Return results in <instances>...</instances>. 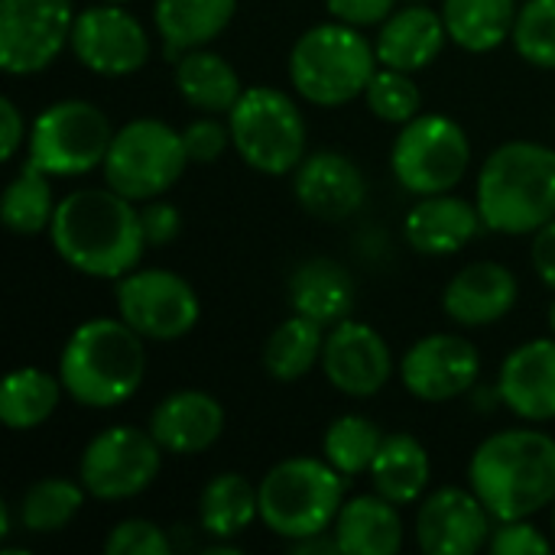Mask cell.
I'll use <instances>...</instances> for the list:
<instances>
[{"label":"cell","instance_id":"obj_3","mask_svg":"<svg viewBox=\"0 0 555 555\" xmlns=\"http://www.w3.org/2000/svg\"><path fill=\"white\" fill-rule=\"evenodd\" d=\"M475 205L494 234H537L555 218V150L537 140H507L481 166Z\"/></svg>","mask_w":555,"mask_h":555},{"label":"cell","instance_id":"obj_28","mask_svg":"<svg viewBox=\"0 0 555 555\" xmlns=\"http://www.w3.org/2000/svg\"><path fill=\"white\" fill-rule=\"evenodd\" d=\"M237 13V0H156L153 23L172 55L211 46Z\"/></svg>","mask_w":555,"mask_h":555},{"label":"cell","instance_id":"obj_39","mask_svg":"<svg viewBox=\"0 0 555 555\" xmlns=\"http://www.w3.org/2000/svg\"><path fill=\"white\" fill-rule=\"evenodd\" d=\"M488 553L494 555H550L553 553V540L533 524V517L527 520H498Z\"/></svg>","mask_w":555,"mask_h":555},{"label":"cell","instance_id":"obj_48","mask_svg":"<svg viewBox=\"0 0 555 555\" xmlns=\"http://www.w3.org/2000/svg\"><path fill=\"white\" fill-rule=\"evenodd\" d=\"M101 3H130V0H101Z\"/></svg>","mask_w":555,"mask_h":555},{"label":"cell","instance_id":"obj_29","mask_svg":"<svg viewBox=\"0 0 555 555\" xmlns=\"http://www.w3.org/2000/svg\"><path fill=\"white\" fill-rule=\"evenodd\" d=\"M260 517L257 485L237 472L215 475L198 494V530L208 540H237Z\"/></svg>","mask_w":555,"mask_h":555},{"label":"cell","instance_id":"obj_15","mask_svg":"<svg viewBox=\"0 0 555 555\" xmlns=\"http://www.w3.org/2000/svg\"><path fill=\"white\" fill-rule=\"evenodd\" d=\"M481 377L478 348L455 332H433L400 358V380L420 403H452L475 390Z\"/></svg>","mask_w":555,"mask_h":555},{"label":"cell","instance_id":"obj_34","mask_svg":"<svg viewBox=\"0 0 555 555\" xmlns=\"http://www.w3.org/2000/svg\"><path fill=\"white\" fill-rule=\"evenodd\" d=\"M55 205L59 202L52 195V176L42 172L39 166L26 163L3 189L0 221L10 234L36 237V234L49 231Z\"/></svg>","mask_w":555,"mask_h":555},{"label":"cell","instance_id":"obj_1","mask_svg":"<svg viewBox=\"0 0 555 555\" xmlns=\"http://www.w3.org/2000/svg\"><path fill=\"white\" fill-rule=\"evenodd\" d=\"M49 241L62 263L91 280H120L140 267L146 250L137 202L111 185H88L62 195L49 224Z\"/></svg>","mask_w":555,"mask_h":555},{"label":"cell","instance_id":"obj_12","mask_svg":"<svg viewBox=\"0 0 555 555\" xmlns=\"http://www.w3.org/2000/svg\"><path fill=\"white\" fill-rule=\"evenodd\" d=\"M117 315L146 341H179L202 315L198 293L166 267H137L117 280Z\"/></svg>","mask_w":555,"mask_h":555},{"label":"cell","instance_id":"obj_8","mask_svg":"<svg viewBox=\"0 0 555 555\" xmlns=\"http://www.w3.org/2000/svg\"><path fill=\"white\" fill-rule=\"evenodd\" d=\"M189 153L182 130L156 117H137L114 130L111 150L104 156V185L130 202L163 198L185 172Z\"/></svg>","mask_w":555,"mask_h":555},{"label":"cell","instance_id":"obj_9","mask_svg":"<svg viewBox=\"0 0 555 555\" xmlns=\"http://www.w3.org/2000/svg\"><path fill=\"white\" fill-rule=\"evenodd\" d=\"M114 127L107 114L81 98H65L42 107L26 137V163L39 166L52 179L88 176L104 166Z\"/></svg>","mask_w":555,"mask_h":555},{"label":"cell","instance_id":"obj_2","mask_svg":"<svg viewBox=\"0 0 555 555\" xmlns=\"http://www.w3.org/2000/svg\"><path fill=\"white\" fill-rule=\"evenodd\" d=\"M468 488L494 520H527L555 504V439L517 426L491 433L468 462Z\"/></svg>","mask_w":555,"mask_h":555},{"label":"cell","instance_id":"obj_27","mask_svg":"<svg viewBox=\"0 0 555 555\" xmlns=\"http://www.w3.org/2000/svg\"><path fill=\"white\" fill-rule=\"evenodd\" d=\"M371 485L380 498L393 501L397 507L420 504L426 498L433 462L426 446L410 433H390L384 436V446L371 465Z\"/></svg>","mask_w":555,"mask_h":555},{"label":"cell","instance_id":"obj_36","mask_svg":"<svg viewBox=\"0 0 555 555\" xmlns=\"http://www.w3.org/2000/svg\"><path fill=\"white\" fill-rule=\"evenodd\" d=\"M364 104L367 111L384 120V124H410L416 114H423V94H420V85L410 72H400V68H387L380 65L364 91Z\"/></svg>","mask_w":555,"mask_h":555},{"label":"cell","instance_id":"obj_41","mask_svg":"<svg viewBox=\"0 0 555 555\" xmlns=\"http://www.w3.org/2000/svg\"><path fill=\"white\" fill-rule=\"evenodd\" d=\"M140 221H143V237L146 247H169L179 241L182 234V211L166 202V198H150L140 208Z\"/></svg>","mask_w":555,"mask_h":555},{"label":"cell","instance_id":"obj_17","mask_svg":"<svg viewBox=\"0 0 555 555\" xmlns=\"http://www.w3.org/2000/svg\"><path fill=\"white\" fill-rule=\"evenodd\" d=\"M322 374L345 397H354V400L377 397L393 377L390 345L374 325L348 315L325 332Z\"/></svg>","mask_w":555,"mask_h":555},{"label":"cell","instance_id":"obj_44","mask_svg":"<svg viewBox=\"0 0 555 555\" xmlns=\"http://www.w3.org/2000/svg\"><path fill=\"white\" fill-rule=\"evenodd\" d=\"M530 260H533V270H537L540 283H546L555 293V218L533 234Z\"/></svg>","mask_w":555,"mask_h":555},{"label":"cell","instance_id":"obj_26","mask_svg":"<svg viewBox=\"0 0 555 555\" xmlns=\"http://www.w3.org/2000/svg\"><path fill=\"white\" fill-rule=\"evenodd\" d=\"M172 81L179 98L198 114H231V107L244 94L237 68L208 46L176 55Z\"/></svg>","mask_w":555,"mask_h":555},{"label":"cell","instance_id":"obj_49","mask_svg":"<svg viewBox=\"0 0 555 555\" xmlns=\"http://www.w3.org/2000/svg\"><path fill=\"white\" fill-rule=\"evenodd\" d=\"M406 3H429V0H406Z\"/></svg>","mask_w":555,"mask_h":555},{"label":"cell","instance_id":"obj_25","mask_svg":"<svg viewBox=\"0 0 555 555\" xmlns=\"http://www.w3.org/2000/svg\"><path fill=\"white\" fill-rule=\"evenodd\" d=\"M286 289H289L293 312H299L325 328L338 325L354 309V280H351L348 267L332 257L302 260L293 270Z\"/></svg>","mask_w":555,"mask_h":555},{"label":"cell","instance_id":"obj_37","mask_svg":"<svg viewBox=\"0 0 555 555\" xmlns=\"http://www.w3.org/2000/svg\"><path fill=\"white\" fill-rule=\"evenodd\" d=\"M514 49L533 68L555 72V0H527L520 3L514 36Z\"/></svg>","mask_w":555,"mask_h":555},{"label":"cell","instance_id":"obj_16","mask_svg":"<svg viewBox=\"0 0 555 555\" xmlns=\"http://www.w3.org/2000/svg\"><path fill=\"white\" fill-rule=\"evenodd\" d=\"M494 514L472 488H439L420 501L416 546L426 555H478L494 533Z\"/></svg>","mask_w":555,"mask_h":555},{"label":"cell","instance_id":"obj_30","mask_svg":"<svg viewBox=\"0 0 555 555\" xmlns=\"http://www.w3.org/2000/svg\"><path fill=\"white\" fill-rule=\"evenodd\" d=\"M442 23L449 29V42L465 52L485 55L501 49L514 36L517 0H442Z\"/></svg>","mask_w":555,"mask_h":555},{"label":"cell","instance_id":"obj_7","mask_svg":"<svg viewBox=\"0 0 555 555\" xmlns=\"http://www.w3.org/2000/svg\"><path fill=\"white\" fill-rule=\"evenodd\" d=\"M228 127L234 153L260 176H289L309 156L306 117L299 104L273 85L244 88L228 114Z\"/></svg>","mask_w":555,"mask_h":555},{"label":"cell","instance_id":"obj_43","mask_svg":"<svg viewBox=\"0 0 555 555\" xmlns=\"http://www.w3.org/2000/svg\"><path fill=\"white\" fill-rule=\"evenodd\" d=\"M26 120L16 107L13 98H3L0 101V159L3 163H13L16 153L26 146Z\"/></svg>","mask_w":555,"mask_h":555},{"label":"cell","instance_id":"obj_32","mask_svg":"<svg viewBox=\"0 0 555 555\" xmlns=\"http://www.w3.org/2000/svg\"><path fill=\"white\" fill-rule=\"evenodd\" d=\"M85 485L52 475L33 481L16 501V527L29 537H52L62 533L85 507Z\"/></svg>","mask_w":555,"mask_h":555},{"label":"cell","instance_id":"obj_47","mask_svg":"<svg viewBox=\"0 0 555 555\" xmlns=\"http://www.w3.org/2000/svg\"><path fill=\"white\" fill-rule=\"evenodd\" d=\"M550 511H553V514H550V527H553V543H555V504L550 507Z\"/></svg>","mask_w":555,"mask_h":555},{"label":"cell","instance_id":"obj_11","mask_svg":"<svg viewBox=\"0 0 555 555\" xmlns=\"http://www.w3.org/2000/svg\"><path fill=\"white\" fill-rule=\"evenodd\" d=\"M163 446L150 429L107 426L78 459V481L94 501H130L143 494L163 472Z\"/></svg>","mask_w":555,"mask_h":555},{"label":"cell","instance_id":"obj_13","mask_svg":"<svg viewBox=\"0 0 555 555\" xmlns=\"http://www.w3.org/2000/svg\"><path fill=\"white\" fill-rule=\"evenodd\" d=\"M72 0H0V68L13 78L46 72L72 39Z\"/></svg>","mask_w":555,"mask_h":555},{"label":"cell","instance_id":"obj_19","mask_svg":"<svg viewBox=\"0 0 555 555\" xmlns=\"http://www.w3.org/2000/svg\"><path fill=\"white\" fill-rule=\"evenodd\" d=\"M520 299V280L507 263L478 260L462 267L442 289V312L462 328L504 322Z\"/></svg>","mask_w":555,"mask_h":555},{"label":"cell","instance_id":"obj_10","mask_svg":"<svg viewBox=\"0 0 555 555\" xmlns=\"http://www.w3.org/2000/svg\"><path fill=\"white\" fill-rule=\"evenodd\" d=\"M472 166L468 130L449 114H416L390 146V169L413 195L455 192Z\"/></svg>","mask_w":555,"mask_h":555},{"label":"cell","instance_id":"obj_18","mask_svg":"<svg viewBox=\"0 0 555 555\" xmlns=\"http://www.w3.org/2000/svg\"><path fill=\"white\" fill-rule=\"evenodd\" d=\"M293 176L299 208L319 221H348L367 202V179L348 153L315 150L299 163Z\"/></svg>","mask_w":555,"mask_h":555},{"label":"cell","instance_id":"obj_42","mask_svg":"<svg viewBox=\"0 0 555 555\" xmlns=\"http://www.w3.org/2000/svg\"><path fill=\"white\" fill-rule=\"evenodd\" d=\"M400 0H325V10L332 13V20H341L348 26L367 29V26H380Z\"/></svg>","mask_w":555,"mask_h":555},{"label":"cell","instance_id":"obj_46","mask_svg":"<svg viewBox=\"0 0 555 555\" xmlns=\"http://www.w3.org/2000/svg\"><path fill=\"white\" fill-rule=\"evenodd\" d=\"M546 319H550V332L555 335V299L550 302V312H546Z\"/></svg>","mask_w":555,"mask_h":555},{"label":"cell","instance_id":"obj_22","mask_svg":"<svg viewBox=\"0 0 555 555\" xmlns=\"http://www.w3.org/2000/svg\"><path fill=\"white\" fill-rule=\"evenodd\" d=\"M481 228L478 205L452 192L420 195L403 218V237L423 257H452L465 250Z\"/></svg>","mask_w":555,"mask_h":555},{"label":"cell","instance_id":"obj_14","mask_svg":"<svg viewBox=\"0 0 555 555\" xmlns=\"http://www.w3.org/2000/svg\"><path fill=\"white\" fill-rule=\"evenodd\" d=\"M68 49L88 72L104 78H127L140 72L153 55L150 33L127 10V3L101 0L78 10Z\"/></svg>","mask_w":555,"mask_h":555},{"label":"cell","instance_id":"obj_6","mask_svg":"<svg viewBox=\"0 0 555 555\" xmlns=\"http://www.w3.org/2000/svg\"><path fill=\"white\" fill-rule=\"evenodd\" d=\"M260 494V520L263 527L286 540H306L328 533L341 511L345 475L332 468L325 459L293 455L276 462L257 485Z\"/></svg>","mask_w":555,"mask_h":555},{"label":"cell","instance_id":"obj_4","mask_svg":"<svg viewBox=\"0 0 555 555\" xmlns=\"http://www.w3.org/2000/svg\"><path fill=\"white\" fill-rule=\"evenodd\" d=\"M143 341L146 338L137 335L120 315L81 322L59 354L65 393L88 410H114L127 403L146 374Z\"/></svg>","mask_w":555,"mask_h":555},{"label":"cell","instance_id":"obj_31","mask_svg":"<svg viewBox=\"0 0 555 555\" xmlns=\"http://www.w3.org/2000/svg\"><path fill=\"white\" fill-rule=\"evenodd\" d=\"M62 377L42 367H16L0 384V420L13 433L39 429L62 403Z\"/></svg>","mask_w":555,"mask_h":555},{"label":"cell","instance_id":"obj_33","mask_svg":"<svg viewBox=\"0 0 555 555\" xmlns=\"http://www.w3.org/2000/svg\"><path fill=\"white\" fill-rule=\"evenodd\" d=\"M325 325L293 312L286 322H280L267 345H263V371L276 384H296L302 380L315 364H322L325 348Z\"/></svg>","mask_w":555,"mask_h":555},{"label":"cell","instance_id":"obj_35","mask_svg":"<svg viewBox=\"0 0 555 555\" xmlns=\"http://www.w3.org/2000/svg\"><path fill=\"white\" fill-rule=\"evenodd\" d=\"M380 446H384V433L374 420L361 413H345L328 423L322 436V459L332 468H338L345 478H358L371 472Z\"/></svg>","mask_w":555,"mask_h":555},{"label":"cell","instance_id":"obj_20","mask_svg":"<svg viewBox=\"0 0 555 555\" xmlns=\"http://www.w3.org/2000/svg\"><path fill=\"white\" fill-rule=\"evenodd\" d=\"M501 406L524 423L555 420V335L517 345L498 371Z\"/></svg>","mask_w":555,"mask_h":555},{"label":"cell","instance_id":"obj_23","mask_svg":"<svg viewBox=\"0 0 555 555\" xmlns=\"http://www.w3.org/2000/svg\"><path fill=\"white\" fill-rule=\"evenodd\" d=\"M449 42V29L442 13L429 3H403L377 26V62L400 72H423L429 68Z\"/></svg>","mask_w":555,"mask_h":555},{"label":"cell","instance_id":"obj_21","mask_svg":"<svg viewBox=\"0 0 555 555\" xmlns=\"http://www.w3.org/2000/svg\"><path fill=\"white\" fill-rule=\"evenodd\" d=\"M146 429L166 455H202L224 433V406L205 390H172L153 406Z\"/></svg>","mask_w":555,"mask_h":555},{"label":"cell","instance_id":"obj_45","mask_svg":"<svg viewBox=\"0 0 555 555\" xmlns=\"http://www.w3.org/2000/svg\"><path fill=\"white\" fill-rule=\"evenodd\" d=\"M289 550L296 555H319V553H341L338 550V540H335V533L328 530V533H319V537H306V540H296V543H289Z\"/></svg>","mask_w":555,"mask_h":555},{"label":"cell","instance_id":"obj_40","mask_svg":"<svg viewBox=\"0 0 555 555\" xmlns=\"http://www.w3.org/2000/svg\"><path fill=\"white\" fill-rule=\"evenodd\" d=\"M182 143H185L189 163L208 166V163L221 159L224 150L231 146V127H228V120H218V114H202L182 130Z\"/></svg>","mask_w":555,"mask_h":555},{"label":"cell","instance_id":"obj_5","mask_svg":"<svg viewBox=\"0 0 555 555\" xmlns=\"http://www.w3.org/2000/svg\"><path fill=\"white\" fill-rule=\"evenodd\" d=\"M289 81L299 98L315 107H341L364 98L380 68L374 42L364 29L341 20L309 26L289 49Z\"/></svg>","mask_w":555,"mask_h":555},{"label":"cell","instance_id":"obj_38","mask_svg":"<svg viewBox=\"0 0 555 555\" xmlns=\"http://www.w3.org/2000/svg\"><path fill=\"white\" fill-rule=\"evenodd\" d=\"M172 537L146 517L120 520L104 540V555H172Z\"/></svg>","mask_w":555,"mask_h":555},{"label":"cell","instance_id":"obj_24","mask_svg":"<svg viewBox=\"0 0 555 555\" xmlns=\"http://www.w3.org/2000/svg\"><path fill=\"white\" fill-rule=\"evenodd\" d=\"M345 555H397L403 550V517L387 498L354 494L341 504L332 527Z\"/></svg>","mask_w":555,"mask_h":555}]
</instances>
